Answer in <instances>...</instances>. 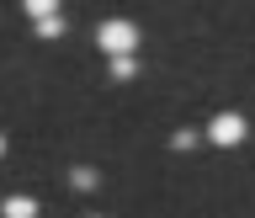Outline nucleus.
<instances>
[{"label": "nucleus", "mask_w": 255, "mask_h": 218, "mask_svg": "<svg viewBox=\"0 0 255 218\" xmlns=\"http://www.w3.org/2000/svg\"><path fill=\"white\" fill-rule=\"evenodd\" d=\"M0 218H37V197H21V192L5 197V203H0Z\"/></svg>", "instance_id": "nucleus-3"}, {"label": "nucleus", "mask_w": 255, "mask_h": 218, "mask_svg": "<svg viewBox=\"0 0 255 218\" xmlns=\"http://www.w3.org/2000/svg\"><path fill=\"white\" fill-rule=\"evenodd\" d=\"M133 75H138V59H133V53L112 59V80H133Z\"/></svg>", "instance_id": "nucleus-7"}, {"label": "nucleus", "mask_w": 255, "mask_h": 218, "mask_svg": "<svg viewBox=\"0 0 255 218\" xmlns=\"http://www.w3.org/2000/svg\"><path fill=\"white\" fill-rule=\"evenodd\" d=\"M69 187H75V192H96V187H101V176H96L91 165H75V171H69Z\"/></svg>", "instance_id": "nucleus-4"}, {"label": "nucleus", "mask_w": 255, "mask_h": 218, "mask_svg": "<svg viewBox=\"0 0 255 218\" xmlns=\"http://www.w3.org/2000/svg\"><path fill=\"white\" fill-rule=\"evenodd\" d=\"M0 160H5V133H0Z\"/></svg>", "instance_id": "nucleus-8"}, {"label": "nucleus", "mask_w": 255, "mask_h": 218, "mask_svg": "<svg viewBox=\"0 0 255 218\" xmlns=\"http://www.w3.org/2000/svg\"><path fill=\"white\" fill-rule=\"evenodd\" d=\"M96 48H101L107 59H123V53H133V48H138V27H133L128 16H112V21H101V27H96Z\"/></svg>", "instance_id": "nucleus-1"}, {"label": "nucleus", "mask_w": 255, "mask_h": 218, "mask_svg": "<svg viewBox=\"0 0 255 218\" xmlns=\"http://www.w3.org/2000/svg\"><path fill=\"white\" fill-rule=\"evenodd\" d=\"M245 133H250V123H245L239 112H218V117L207 123V144H218V149H234V144H245Z\"/></svg>", "instance_id": "nucleus-2"}, {"label": "nucleus", "mask_w": 255, "mask_h": 218, "mask_svg": "<svg viewBox=\"0 0 255 218\" xmlns=\"http://www.w3.org/2000/svg\"><path fill=\"white\" fill-rule=\"evenodd\" d=\"M21 5H27L32 21H43V16H59V0H21Z\"/></svg>", "instance_id": "nucleus-5"}, {"label": "nucleus", "mask_w": 255, "mask_h": 218, "mask_svg": "<svg viewBox=\"0 0 255 218\" xmlns=\"http://www.w3.org/2000/svg\"><path fill=\"white\" fill-rule=\"evenodd\" d=\"M37 37H43V43L64 37V16H43V21H37Z\"/></svg>", "instance_id": "nucleus-6"}]
</instances>
